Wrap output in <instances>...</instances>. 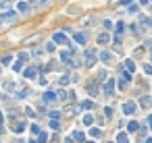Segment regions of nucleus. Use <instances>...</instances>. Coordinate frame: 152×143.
I'll return each mask as SVG.
<instances>
[{
	"label": "nucleus",
	"mask_w": 152,
	"mask_h": 143,
	"mask_svg": "<svg viewBox=\"0 0 152 143\" xmlns=\"http://www.w3.org/2000/svg\"><path fill=\"white\" fill-rule=\"evenodd\" d=\"M100 60L108 64V62H111V60H113V54H111V52H102V54H100Z\"/></svg>",
	"instance_id": "nucleus-12"
},
{
	"label": "nucleus",
	"mask_w": 152,
	"mask_h": 143,
	"mask_svg": "<svg viewBox=\"0 0 152 143\" xmlns=\"http://www.w3.org/2000/svg\"><path fill=\"white\" fill-rule=\"evenodd\" d=\"M140 4H148V0H140Z\"/></svg>",
	"instance_id": "nucleus-41"
},
{
	"label": "nucleus",
	"mask_w": 152,
	"mask_h": 143,
	"mask_svg": "<svg viewBox=\"0 0 152 143\" xmlns=\"http://www.w3.org/2000/svg\"><path fill=\"white\" fill-rule=\"evenodd\" d=\"M38 141H40V143H46V141H48V135H46L44 131H40V133H38Z\"/></svg>",
	"instance_id": "nucleus-19"
},
{
	"label": "nucleus",
	"mask_w": 152,
	"mask_h": 143,
	"mask_svg": "<svg viewBox=\"0 0 152 143\" xmlns=\"http://www.w3.org/2000/svg\"><path fill=\"white\" fill-rule=\"evenodd\" d=\"M46 50H48V52H54V42H50V44L46 46Z\"/></svg>",
	"instance_id": "nucleus-36"
},
{
	"label": "nucleus",
	"mask_w": 152,
	"mask_h": 143,
	"mask_svg": "<svg viewBox=\"0 0 152 143\" xmlns=\"http://www.w3.org/2000/svg\"><path fill=\"white\" fill-rule=\"evenodd\" d=\"M23 77H25V79H33V77H36V68H25V70H23Z\"/></svg>",
	"instance_id": "nucleus-10"
},
{
	"label": "nucleus",
	"mask_w": 152,
	"mask_h": 143,
	"mask_svg": "<svg viewBox=\"0 0 152 143\" xmlns=\"http://www.w3.org/2000/svg\"><path fill=\"white\" fill-rule=\"evenodd\" d=\"M125 70H127V73H134V70H136L134 60H125Z\"/></svg>",
	"instance_id": "nucleus-15"
},
{
	"label": "nucleus",
	"mask_w": 152,
	"mask_h": 143,
	"mask_svg": "<svg viewBox=\"0 0 152 143\" xmlns=\"http://www.w3.org/2000/svg\"><path fill=\"white\" fill-rule=\"evenodd\" d=\"M138 8H140L138 4H131V6H129V8H127V13H138Z\"/></svg>",
	"instance_id": "nucleus-32"
},
{
	"label": "nucleus",
	"mask_w": 152,
	"mask_h": 143,
	"mask_svg": "<svg viewBox=\"0 0 152 143\" xmlns=\"http://www.w3.org/2000/svg\"><path fill=\"white\" fill-rule=\"evenodd\" d=\"M19 60H21V62H27V60H29V54H25V52H21V54H19Z\"/></svg>",
	"instance_id": "nucleus-27"
},
{
	"label": "nucleus",
	"mask_w": 152,
	"mask_h": 143,
	"mask_svg": "<svg viewBox=\"0 0 152 143\" xmlns=\"http://www.w3.org/2000/svg\"><path fill=\"white\" fill-rule=\"evenodd\" d=\"M2 120H4V116H2V112H0V133L4 131V127H2Z\"/></svg>",
	"instance_id": "nucleus-37"
},
{
	"label": "nucleus",
	"mask_w": 152,
	"mask_h": 143,
	"mask_svg": "<svg viewBox=\"0 0 152 143\" xmlns=\"http://www.w3.org/2000/svg\"><path fill=\"white\" fill-rule=\"evenodd\" d=\"M148 125H150V131H152V116H148Z\"/></svg>",
	"instance_id": "nucleus-40"
},
{
	"label": "nucleus",
	"mask_w": 152,
	"mask_h": 143,
	"mask_svg": "<svg viewBox=\"0 0 152 143\" xmlns=\"http://www.w3.org/2000/svg\"><path fill=\"white\" fill-rule=\"evenodd\" d=\"M98 83H100V81L94 79V81L88 85V93H90V95H96V93H98Z\"/></svg>",
	"instance_id": "nucleus-5"
},
{
	"label": "nucleus",
	"mask_w": 152,
	"mask_h": 143,
	"mask_svg": "<svg viewBox=\"0 0 152 143\" xmlns=\"http://www.w3.org/2000/svg\"><path fill=\"white\" fill-rule=\"evenodd\" d=\"M150 54H152V50H150Z\"/></svg>",
	"instance_id": "nucleus-48"
},
{
	"label": "nucleus",
	"mask_w": 152,
	"mask_h": 143,
	"mask_svg": "<svg viewBox=\"0 0 152 143\" xmlns=\"http://www.w3.org/2000/svg\"><path fill=\"white\" fill-rule=\"evenodd\" d=\"M108 42H111V35L108 33H100L98 35V44H108Z\"/></svg>",
	"instance_id": "nucleus-14"
},
{
	"label": "nucleus",
	"mask_w": 152,
	"mask_h": 143,
	"mask_svg": "<svg viewBox=\"0 0 152 143\" xmlns=\"http://www.w3.org/2000/svg\"><path fill=\"white\" fill-rule=\"evenodd\" d=\"M134 112H136V104H134V102H127V104H123V114L131 116Z\"/></svg>",
	"instance_id": "nucleus-3"
},
{
	"label": "nucleus",
	"mask_w": 152,
	"mask_h": 143,
	"mask_svg": "<svg viewBox=\"0 0 152 143\" xmlns=\"http://www.w3.org/2000/svg\"><path fill=\"white\" fill-rule=\"evenodd\" d=\"M29 2H36V0H29Z\"/></svg>",
	"instance_id": "nucleus-45"
},
{
	"label": "nucleus",
	"mask_w": 152,
	"mask_h": 143,
	"mask_svg": "<svg viewBox=\"0 0 152 143\" xmlns=\"http://www.w3.org/2000/svg\"><path fill=\"white\" fill-rule=\"evenodd\" d=\"M40 131H42V129H40V127H38V125H31V133H33V135H38V133H40Z\"/></svg>",
	"instance_id": "nucleus-33"
},
{
	"label": "nucleus",
	"mask_w": 152,
	"mask_h": 143,
	"mask_svg": "<svg viewBox=\"0 0 152 143\" xmlns=\"http://www.w3.org/2000/svg\"><path fill=\"white\" fill-rule=\"evenodd\" d=\"M85 143H96V141H85Z\"/></svg>",
	"instance_id": "nucleus-44"
},
{
	"label": "nucleus",
	"mask_w": 152,
	"mask_h": 143,
	"mask_svg": "<svg viewBox=\"0 0 152 143\" xmlns=\"http://www.w3.org/2000/svg\"><path fill=\"white\" fill-rule=\"evenodd\" d=\"M42 2H46V0H42Z\"/></svg>",
	"instance_id": "nucleus-47"
},
{
	"label": "nucleus",
	"mask_w": 152,
	"mask_h": 143,
	"mask_svg": "<svg viewBox=\"0 0 152 143\" xmlns=\"http://www.w3.org/2000/svg\"><path fill=\"white\" fill-rule=\"evenodd\" d=\"M73 39H75L77 44H85V42H88V37H85V33H73Z\"/></svg>",
	"instance_id": "nucleus-8"
},
{
	"label": "nucleus",
	"mask_w": 152,
	"mask_h": 143,
	"mask_svg": "<svg viewBox=\"0 0 152 143\" xmlns=\"http://www.w3.org/2000/svg\"><path fill=\"white\" fill-rule=\"evenodd\" d=\"M146 143H152V139H146Z\"/></svg>",
	"instance_id": "nucleus-43"
},
{
	"label": "nucleus",
	"mask_w": 152,
	"mask_h": 143,
	"mask_svg": "<svg viewBox=\"0 0 152 143\" xmlns=\"http://www.w3.org/2000/svg\"><path fill=\"white\" fill-rule=\"evenodd\" d=\"M81 108H85V110H92V108H94V102H90V100H88V102H83V104H81Z\"/></svg>",
	"instance_id": "nucleus-24"
},
{
	"label": "nucleus",
	"mask_w": 152,
	"mask_h": 143,
	"mask_svg": "<svg viewBox=\"0 0 152 143\" xmlns=\"http://www.w3.org/2000/svg\"><path fill=\"white\" fill-rule=\"evenodd\" d=\"M17 11H19V13H27V11H29V4H27V2H19V4H17Z\"/></svg>",
	"instance_id": "nucleus-17"
},
{
	"label": "nucleus",
	"mask_w": 152,
	"mask_h": 143,
	"mask_svg": "<svg viewBox=\"0 0 152 143\" xmlns=\"http://www.w3.org/2000/svg\"><path fill=\"white\" fill-rule=\"evenodd\" d=\"M117 143H129V137H127L125 133H119V135H117Z\"/></svg>",
	"instance_id": "nucleus-18"
},
{
	"label": "nucleus",
	"mask_w": 152,
	"mask_h": 143,
	"mask_svg": "<svg viewBox=\"0 0 152 143\" xmlns=\"http://www.w3.org/2000/svg\"><path fill=\"white\" fill-rule=\"evenodd\" d=\"M50 129L58 131V129H60V123H58V120H50Z\"/></svg>",
	"instance_id": "nucleus-26"
},
{
	"label": "nucleus",
	"mask_w": 152,
	"mask_h": 143,
	"mask_svg": "<svg viewBox=\"0 0 152 143\" xmlns=\"http://www.w3.org/2000/svg\"><path fill=\"white\" fill-rule=\"evenodd\" d=\"M27 127H25V123H21V120H17V123H13V131L15 133H23Z\"/></svg>",
	"instance_id": "nucleus-7"
},
{
	"label": "nucleus",
	"mask_w": 152,
	"mask_h": 143,
	"mask_svg": "<svg viewBox=\"0 0 152 143\" xmlns=\"http://www.w3.org/2000/svg\"><path fill=\"white\" fill-rule=\"evenodd\" d=\"M129 81H131V73H127V70H123V73H121V83H119V85H121V87H125Z\"/></svg>",
	"instance_id": "nucleus-6"
},
{
	"label": "nucleus",
	"mask_w": 152,
	"mask_h": 143,
	"mask_svg": "<svg viewBox=\"0 0 152 143\" xmlns=\"http://www.w3.org/2000/svg\"><path fill=\"white\" fill-rule=\"evenodd\" d=\"M125 31V23H117V35H121Z\"/></svg>",
	"instance_id": "nucleus-23"
},
{
	"label": "nucleus",
	"mask_w": 152,
	"mask_h": 143,
	"mask_svg": "<svg viewBox=\"0 0 152 143\" xmlns=\"http://www.w3.org/2000/svg\"><path fill=\"white\" fill-rule=\"evenodd\" d=\"M69 81H71V77H67V75H63V77L58 79V83H60L63 87H65V85H69Z\"/></svg>",
	"instance_id": "nucleus-21"
},
{
	"label": "nucleus",
	"mask_w": 152,
	"mask_h": 143,
	"mask_svg": "<svg viewBox=\"0 0 152 143\" xmlns=\"http://www.w3.org/2000/svg\"><path fill=\"white\" fill-rule=\"evenodd\" d=\"M152 104V98L150 95H142V100H140V106H144V108H148Z\"/></svg>",
	"instance_id": "nucleus-9"
},
{
	"label": "nucleus",
	"mask_w": 152,
	"mask_h": 143,
	"mask_svg": "<svg viewBox=\"0 0 152 143\" xmlns=\"http://www.w3.org/2000/svg\"><path fill=\"white\" fill-rule=\"evenodd\" d=\"M56 100V93L54 91H46L44 93V102H54Z\"/></svg>",
	"instance_id": "nucleus-11"
},
{
	"label": "nucleus",
	"mask_w": 152,
	"mask_h": 143,
	"mask_svg": "<svg viewBox=\"0 0 152 143\" xmlns=\"http://www.w3.org/2000/svg\"><path fill=\"white\" fill-rule=\"evenodd\" d=\"M25 114H27V116H31V118H33V116H36V112H33V108H29V106H27V108H25Z\"/></svg>",
	"instance_id": "nucleus-31"
},
{
	"label": "nucleus",
	"mask_w": 152,
	"mask_h": 143,
	"mask_svg": "<svg viewBox=\"0 0 152 143\" xmlns=\"http://www.w3.org/2000/svg\"><path fill=\"white\" fill-rule=\"evenodd\" d=\"M90 133H92V137H100V129H92Z\"/></svg>",
	"instance_id": "nucleus-35"
},
{
	"label": "nucleus",
	"mask_w": 152,
	"mask_h": 143,
	"mask_svg": "<svg viewBox=\"0 0 152 143\" xmlns=\"http://www.w3.org/2000/svg\"><path fill=\"white\" fill-rule=\"evenodd\" d=\"M17 143H23V141H17Z\"/></svg>",
	"instance_id": "nucleus-46"
},
{
	"label": "nucleus",
	"mask_w": 152,
	"mask_h": 143,
	"mask_svg": "<svg viewBox=\"0 0 152 143\" xmlns=\"http://www.w3.org/2000/svg\"><path fill=\"white\" fill-rule=\"evenodd\" d=\"M58 114H60V112H56V110H52V112H50V116H52V120H58Z\"/></svg>",
	"instance_id": "nucleus-34"
},
{
	"label": "nucleus",
	"mask_w": 152,
	"mask_h": 143,
	"mask_svg": "<svg viewBox=\"0 0 152 143\" xmlns=\"http://www.w3.org/2000/svg\"><path fill=\"white\" fill-rule=\"evenodd\" d=\"M92 123H94V118H92L90 114H88V116H83V125H88V127H90Z\"/></svg>",
	"instance_id": "nucleus-25"
},
{
	"label": "nucleus",
	"mask_w": 152,
	"mask_h": 143,
	"mask_svg": "<svg viewBox=\"0 0 152 143\" xmlns=\"http://www.w3.org/2000/svg\"><path fill=\"white\" fill-rule=\"evenodd\" d=\"M104 95H106V98H113V95H115V79H106V83H104Z\"/></svg>",
	"instance_id": "nucleus-1"
},
{
	"label": "nucleus",
	"mask_w": 152,
	"mask_h": 143,
	"mask_svg": "<svg viewBox=\"0 0 152 143\" xmlns=\"http://www.w3.org/2000/svg\"><path fill=\"white\" fill-rule=\"evenodd\" d=\"M144 70H146L148 75H152V66H150V64H146V66H144Z\"/></svg>",
	"instance_id": "nucleus-39"
},
{
	"label": "nucleus",
	"mask_w": 152,
	"mask_h": 143,
	"mask_svg": "<svg viewBox=\"0 0 152 143\" xmlns=\"http://www.w3.org/2000/svg\"><path fill=\"white\" fill-rule=\"evenodd\" d=\"M85 64H88V66H94V64H96V52H94V50L85 54Z\"/></svg>",
	"instance_id": "nucleus-4"
},
{
	"label": "nucleus",
	"mask_w": 152,
	"mask_h": 143,
	"mask_svg": "<svg viewBox=\"0 0 152 143\" xmlns=\"http://www.w3.org/2000/svg\"><path fill=\"white\" fill-rule=\"evenodd\" d=\"M104 114H106V118H108V116H113V110H111V108H104Z\"/></svg>",
	"instance_id": "nucleus-38"
},
{
	"label": "nucleus",
	"mask_w": 152,
	"mask_h": 143,
	"mask_svg": "<svg viewBox=\"0 0 152 143\" xmlns=\"http://www.w3.org/2000/svg\"><path fill=\"white\" fill-rule=\"evenodd\" d=\"M29 143H38V141H36V139H31V141H29Z\"/></svg>",
	"instance_id": "nucleus-42"
},
{
	"label": "nucleus",
	"mask_w": 152,
	"mask_h": 143,
	"mask_svg": "<svg viewBox=\"0 0 152 143\" xmlns=\"http://www.w3.org/2000/svg\"><path fill=\"white\" fill-rule=\"evenodd\" d=\"M23 64H25V62H21V60H19V62H15V64H13V68L17 70V73H19V70L23 68Z\"/></svg>",
	"instance_id": "nucleus-28"
},
{
	"label": "nucleus",
	"mask_w": 152,
	"mask_h": 143,
	"mask_svg": "<svg viewBox=\"0 0 152 143\" xmlns=\"http://www.w3.org/2000/svg\"><path fill=\"white\" fill-rule=\"evenodd\" d=\"M73 141H79V143H81V141H85V135H83L81 131H75V133H73Z\"/></svg>",
	"instance_id": "nucleus-16"
},
{
	"label": "nucleus",
	"mask_w": 152,
	"mask_h": 143,
	"mask_svg": "<svg viewBox=\"0 0 152 143\" xmlns=\"http://www.w3.org/2000/svg\"><path fill=\"white\" fill-rule=\"evenodd\" d=\"M15 87H17L15 81H6V83H4V89H6V91H15Z\"/></svg>",
	"instance_id": "nucleus-20"
},
{
	"label": "nucleus",
	"mask_w": 152,
	"mask_h": 143,
	"mask_svg": "<svg viewBox=\"0 0 152 143\" xmlns=\"http://www.w3.org/2000/svg\"><path fill=\"white\" fill-rule=\"evenodd\" d=\"M11 60H13V56L9 54V56H4V58H2V60H0V62H2V64L6 66V64H11Z\"/></svg>",
	"instance_id": "nucleus-29"
},
{
	"label": "nucleus",
	"mask_w": 152,
	"mask_h": 143,
	"mask_svg": "<svg viewBox=\"0 0 152 143\" xmlns=\"http://www.w3.org/2000/svg\"><path fill=\"white\" fill-rule=\"evenodd\" d=\"M138 129H140V123H136V120H131V123L127 125V131H129V133H136Z\"/></svg>",
	"instance_id": "nucleus-13"
},
{
	"label": "nucleus",
	"mask_w": 152,
	"mask_h": 143,
	"mask_svg": "<svg viewBox=\"0 0 152 143\" xmlns=\"http://www.w3.org/2000/svg\"><path fill=\"white\" fill-rule=\"evenodd\" d=\"M60 58L69 62V60H71V54H69V52H60Z\"/></svg>",
	"instance_id": "nucleus-30"
},
{
	"label": "nucleus",
	"mask_w": 152,
	"mask_h": 143,
	"mask_svg": "<svg viewBox=\"0 0 152 143\" xmlns=\"http://www.w3.org/2000/svg\"><path fill=\"white\" fill-rule=\"evenodd\" d=\"M29 93H31L29 89H21V91H19V95H17V98H21V100H23V98H27Z\"/></svg>",
	"instance_id": "nucleus-22"
},
{
	"label": "nucleus",
	"mask_w": 152,
	"mask_h": 143,
	"mask_svg": "<svg viewBox=\"0 0 152 143\" xmlns=\"http://www.w3.org/2000/svg\"><path fill=\"white\" fill-rule=\"evenodd\" d=\"M52 42H54V44H60V46H67V44H69V39H67V35H65V33H54Z\"/></svg>",
	"instance_id": "nucleus-2"
}]
</instances>
